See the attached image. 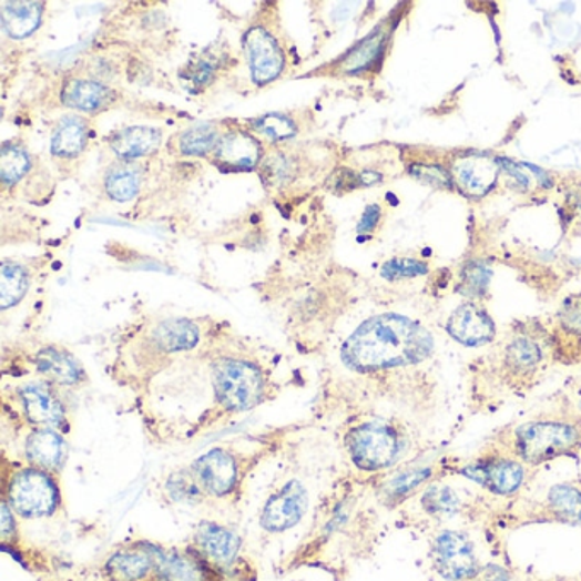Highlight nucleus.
<instances>
[{
	"label": "nucleus",
	"instance_id": "1",
	"mask_svg": "<svg viewBox=\"0 0 581 581\" xmlns=\"http://www.w3.org/2000/svg\"><path fill=\"white\" fill-rule=\"evenodd\" d=\"M434 351L430 333L409 317L383 314L358 326L342 348V360L355 371H380L427 360Z\"/></svg>",
	"mask_w": 581,
	"mask_h": 581
},
{
	"label": "nucleus",
	"instance_id": "2",
	"mask_svg": "<svg viewBox=\"0 0 581 581\" xmlns=\"http://www.w3.org/2000/svg\"><path fill=\"white\" fill-rule=\"evenodd\" d=\"M214 386L218 402L227 411L243 412L262 402L265 380L256 365L237 358H222L214 367Z\"/></svg>",
	"mask_w": 581,
	"mask_h": 581
},
{
	"label": "nucleus",
	"instance_id": "3",
	"mask_svg": "<svg viewBox=\"0 0 581 581\" xmlns=\"http://www.w3.org/2000/svg\"><path fill=\"white\" fill-rule=\"evenodd\" d=\"M580 440V428L567 421H530L517 428L513 435L517 456L529 463H541L571 452Z\"/></svg>",
	"mask_w": 581,
	"mask_h": 581
},
{
	"label": "nucleus",
	"instance_id": "4",
	"mask_svg": "<svg viewBox=\"0 0 581 581\" xmlns=\"http://www.w3.org/2000/svg\"><path fill=\"white\" fill-rule=\"evenodd\" d=\"M6 501L22 519H44L59 510L60 488L49 471L21 469L8 482Z\"/></svg>",
	"mask_w": 581,
	"mask_h": 581
},
{
	"label": "nucleus",
	"instance_id": "5",
	"mask_svg": "<svg viewBox=\"0 0 581 581\" xmlns=\"http://www.w3.org/2000/svg\"><path fill=\"white\" fill-rule=\"evenodd\" d=\"M431 570L446 581H469L485 564L469 533L444 529L434 536L428 551Z\"/></svg>",
	"mask_w": 581,
	"mask_h": 581
},
{
	"label": "nucleus",
	"instance_id": "6",
	"mask_svg": "<svg viewBox=\"0 0 581 581\" xmlns=\"http://www.w3.org/2000/svg\"><path fill=\"white\" fill-rule=\"evenodd\" d=\"M346 447L358 469L377 472L390 468L399 459L402 441L389 425L365 424L348 434Z\"/></svg>",
	"mask_w": 581,
	"mask_h": 581
},
{
	"label": "nucleus",
	"instance_id": "7",
	"mask_svg": "<svg viewBox=\"0 0 581 581\" xmlns=\"http://www.w3.org/2000/svg\"><path fill=\"white\" fill-rule=\"evenodd\" d=\"M307 507H309V495L306 488L297 479H292L266 501L259 522L268 532H285L304 519Z\"/></svg>",
	"mask_w": 581,
	"mask_h": 581
},
{
	"label": "nucleus",
	"instance_id": "8",
	"mask_svg": "<svg viewBox=\"0 0 581 581\" xmlns=\"http://www.w3.org/2000/svg\"><path fill=\"white\" fill-rule=\"evenodd\" d=\"M460 472L471 481L485 486L491 493L501 497L517 493L526 479L522 463L511 459L478 460L460 469Z\"/></svg>",
	"mask_w": 581,
	"mask_h": 581
},
{
	"label": "nucleus",
	"instance_id": "9",
	"mask_svg": "<svg viewBox=\"0 0 581 581\" xmlns=\"http://www.w3.org/2000/svg\"><path fill=\"white\" fill-rule=\"evenodd\" d=\"M19 401L30 424L67 430V409L52 387L40 383L27 384L19 390Z\"/></svg>",
	"mask_w": 581,
	"mask_h": 581
},
{
	"label": "nucleus",
	"instance_id": "10",
	"mask_svg": "<svg viewBox=\"0 0 581 581\" xmlns=\"http://www.w3.org/2000/svg\"><path fill=\"white\" fill-rule=\"evenodd\" d=\"M244 47H246L251 75L256 84H268L282 74L285 65L284 52L268 31L263 28L247 31Z\"/></svg>",
	"mask_w": 581,
	"mask_h": 581
},
{
	"label": "nucleus",
	"instance_id": "11",
	"mask_svg": "<svg viewBox=\"0 0 581 581\" xmlns=\"http://www.w3.org/2000/svg\"><path fill=\"white\" fill-rule=\"evenodd\" d=\"M193 471L202 482L205 493L212 497L224 498L236 490L239 469L231 453L222 449H214L200 457L193 463Z\"/></svg>",
	"mask_w": 581,
	"mask_h": 581
},
{
	"label": "nucleus",
	"instance_id": "12",
	"mask_svg": "<svg viewBox=\"0 0 581 581\" xmlns=\"http://www.w3.org/2000/svg\"><path fill=\"white\" fill-rule=\"evenodd\" d=\"M155 548H125L114 551L104 564L110 581H147L157 574Z\"/></svg>",
	"mask_w": 581,
	"mask_h": 581
},
{
	"label": "nucleus",
	"instance_id": "13",
	"mask_svg": "<svg viewBox=\"0 0 581 581\" xmlns=\"http://www.w3.org/2000/svg\"><path fill=\"white\" fill-rule=\"evenodd\" d=\"M447 332L456 342L466 346H481L495 336V324L485 309L475 304H463L453 310L447 323Z\"/></svg>",
	"mask_w": 581,
	"mask_h": 581
},
{
	"label": "nucleus",
	"instance_id": "14",
	"mask_svg": "<svg viewBox=\"0 0 581 581\" xmlns=\"http://www.w3.org/2000/svg\"><path fill=\"white\" fill-rule=\"evenodd\" d=\"M262 149L246 132L227 133L217 145V166L227 173H247L258 166Z\"/></svg>",
	"mask_w": 581,
	"mask_h": 581
},
{
	"label": "nucleus",
	"instance_id": "15",
	"mask_svg": "<svg viewBox=\"0 0 581 581\" xmlns=\"http://www.w3.org/2000/svg\"><path fill=\"white\" fill-rule=\"evenodd\" d=\"M24 452L34 468L59 471L69 457V446L55 428H38L28 437Z\"/></svg>",
	"mask_w": 581,
	"mask_h": 581
},
{
	"label": "nucleus",
	"instance_id": "16",
	"mask_svg": "<svg viewBox=\"0 0 581 581\" xmlns=\"http://www.w3.org/2000/svg\"><path fill=\"white\" fill-rule=\"evenodd\" d=\"M457 183L460 188L471 196H482L493 188L500 174V161L485 157V155H471L456 162L453 166Z\"/></svg>",
	"mask_w": 581,
	"mask_h": 581
},
{
	"label": "nucleus",
	"instance_id": "17",
	"mask_svg": "<svg viewBox=\"0 0 581 581\" xmlns=\"http://www.w3.org/2000/svg\"><path fill=\"white\" fill-rule=\"evenodd\" d=\"M195 541L206 560L217 564H232L239 554L241 539L232 530L218 523H202Z\"/></svg>",
	"mask_w": 581,
	"mask_h": 581
},
{
	"label": "nucleus",
	"instance_id": "18",
	"mask_svg": "<svg viewBox=\"0 0 581 581\" xmlns=\"http://www.w3.org/2000/svg\"><path fill=\"white\" fill-rule=\"evenodd\" d=\"M38 371L60 386H75L84 379V368L65 350L49 346L38 351L34 358Z\"/></svg>",
	"mask_w": 581,
	"mask_h": 581
},
{
	"label": "nucleus",
	"instance_id": "19",
	"mask_svg": "<svg viewBox=\"0 0 581 581\" xmlns=\"http://www.w3.org/2000/svg\"><path fill=\"white\" fill-rule=\"evenodd\" d=\"M157 577L164 581H208V568L190 552L157 551Z\"/></svg>",
	"mask_w": 581,
	"mask_h": 581
},
{
	"label": "nucleus",
	"instance_id": "20",
	"mask_svg": "<svg viewBox=\"0 0 581 581\" xmlns=\"http://www.w3.org/2000/svg\"><path fill=\"white\" fill-rule=\"evenodd\" d=\"M62 101L65 106L92 113L110 106L114 101V92L101 82L71 79L63 85Z\"/></svg>",
	"mask_w": 581,
	"mask_h": 581
},
{
	"label": "nucleus",
	"instance_id": "21",
	"mask_svg": "<svg viewBox=\"0 0 581 581\" xmlns=\"http://www.w3.org/2000/svg\"><path fill=\"white\" fill-rule=\"evenodd\" d=\"M2 28L14 40L31 37L40 28L43 18V4L40 2H4L2 11Z\"/></svg>",
	"mask_w": 581,
	"mask_h": 581
},
{
	"label": "nucleus",
	"instance_id": "22",
	"mask_svg": "<svg viewBox=\"0 0 581 581\" xmlns=\"http://www.w3.org/2000/svg\"><path fill=\"white\" fill-rule=\"evenodd\" d=\"M110 145L119 157H144L157 151L161 145V132L151 126H130V129L114 133Z\"/></svg>",
	"mask_w": 581,
	"mask_h": 581
},
{
	"label": "nucleus",
	"instance_id": "23",
	"mask_svg": "<svg viewBox=\"0 0 581 581\" xmlns=\"http://www.w3.org/2000/svg\"><path fill=\"white\" fill-rule=\"evenodd\" d=\"M546 519L568 526H581L580 488L570 482L552 486L546 501Z\"/></svg>",
	"mask_w": 581,
	"mask_h": 581
},
{
	"label": "nucleus",
	"instance_id": "24",
	"mask_svg": "<svg viewBox=\"0 0 581 581\" xmlns=\"http://www.w3.org/2000/svg\"><path fill=\"white\" fill-rule=\"evenodd\" d=\"M198 339V328L188 319H167L154 329L155 345L167 354L192 350Z\"/></svg>",
	"mask_w": 581,
	"mask_h": 581
},
{
	"label": "nucleus",
	"instance_id": "25",
	"mask_svg": "<svg viewBox=\"0 0 581 581\" xmlns=\"http://www.w3.org/2000/svg\"><path fill=\"white\" fill-rule=\"evenodd\" d=\"M88 141V126L78 116H65L57 126L52 139V154L59 157H75Z\"/></svg>",
	"mask_w": 581,
	"mask_h": 581
},
{
	"label": "nucleus",
	"instance_id": "26",
	"mask_svg": "<svg viewBox=\"0 0 581 581\" xmlns=\"http://www.w3.org/2000/svg\"><path fill=\"white\" fill-rule=\"evenodd\" d=\"M30 275L16 263L4 262L0 268V306L2 309L16 306L27 295Z\"/></svg>",
	"mask_w": 581,
	"mask_h": 581
},
{
	"label": "nucleus",
	"instance_id": "27",
	"mask_svg": "<svg viewBox=\"0 0 581 581\" xmlns=\"http://www.w3.org/2000/svg\"><path fill=\"white\" fill-rule=\"evenodd\" d=\"M386 33L376 31L370 37L365 38L357 49L350 55L346 57L345 71L348 74H357V72L367 71L371 63H376L379 57L383 55L384 47H386Z\"/></svg>",
	"mask_w": 581,
	"mask_h": 581
},
{
	"label": "nucleus",
	"instance_id": "28",
	"mask_svg": "<svg viewBox=\"0 0 581 581\" xmlns=\"http://www.w3.org/2000/svg\"><path fill=\"white\" fill-rule=\"evenodd\" d=\"M424 510L434 519H449L456 516L460 508V500L456 491L449 486L435 485L424 495Z\"/></svg>",
	"mask_w": 581,
	"mask_h": 581
},
{
	"label": "nucleus",
	"instance_id": "29",
	"mask_svg": "<svg viewBox=\"0 0 581 581\" xmlns=\"http://www.w3.org/2000/svg\"><path fill=\"white\" fill-rule=\"evenodd\" d=\"M218 132L211 123H200L181 135L180 149L186 155H205L217 147Z\"/></svg>",
	"mask_w": 581,
	"mask_h": 581
},
{
	"label": "nucleus",
	"instance_id": "30",
	"mask_svg": "<svg viewBox=\"0 0 581 581\" xmlns=\"http://www.w3.org/2000/svg\"><path fill=\"white\" fill-rule=\"evenodd\" d=\"M508 367L511 370L526 371L533 370L542 360V351L538 343L529 338H517L508 345L507 355H504Z\"/></svg>",
	"mask_w": 581,
	"mask_h": 581
},
{
	"label": "nucleus",
	"instance_id": "31",
	"mask_svg": "<svg viewBox=\"0 0 581 581\" xmlns=\"http://www.w3.org/2000/svg\"><path fill=\"white\" fill-rule=\"evenodd\" d=\"M430 478V468L411 469V471L399 472V475L394 476V478L387 482L384 493H386L387 500L393 501V503H399V501L405 500V498L411 497V495Z\"/></svg>",
	"mask_w": 581,
	"mask_h": 581
},
{
	"label": "nucleus",
	"instance_id": "32",
	"mask_svg": "<svg viewBox=\"0 0 581 581\" xmlns=\"http://www.w3.org/2000/svg\"><path fill=\"white\" fill-rule=\"evenodd\" d=\"M139 190H141V176L129 167H119L106 176V192L114 202H130L139 195Z\"/></svg>",
	"mask_w": 581,
	"mask_h": 581
},
{
	"label": "nucleus",
	"instance_id": "33",
	"mask_svg": "<svg viewBox=\"0 0 581 581\" xmlns=\"http://www.w3.org/2000/svg\"><path fill=\"white\" fill-rule=\"evenodd\" d=\"M167 493L174 501L180 503H196L202 500L205 490L202 482L196 478L195 471H180L171 476L166 485Z\"/></svg>",
	"mask_w": 581,
	"mask_h": 581
},
{
	"label": "nucleus",
	"instance_id": "34",
	"mask_svg": "<svg viewBox=\"0 0 581 581\" xmlns=\"http://www.w3.org/2000/svg\"><path fill=\"white\" fill-rule=\"evenodd\" d=\"M31 159L19 145H4L0 152V177L6 184H14L30 171Z\"/></svg>",
	"mask_w": 581,
	"mask_h": 581
},
{
	"label": "nucleus",
	"instance_id": "35",
	"mask_svg": "<svg viewBox=\"0 0 581 581\" xmlns=\"http://www.w3.org/2000/svg\"><path fill=\"white\" fill-rule=\"evenodd\" d=\"M490 281L491 272L485 263H469L460 276L459 292L468 297H481Z\"/></svg>",
	"mask_w": 581,
	"mask_h": 581
},
{
	"label": "nucleus",
	"instance_id": "36",
	"mask_svg": "<svg viewBox=\"0 0 581 581\" xmlns=\"http://www.w3.org/2000/svg\"><path fill=\"white\" fill-rule=\"evenodd\" d=\"M253 125L272 141H287L297 133L295 123L281 113L265 114L262 119L254 120Z\"/></svg>",
	"mask_w": 581,
	"mask_h": 581
},
{
	"label": "nucleus",
	"instance_id": "37",
	"mask_svg": "<svg viewBox=\"0 0 581 581\" xmlns=\"http://www.w3.org/2000/svg\"><path fill=\"white\" fill-rule=\"evenodd\" d=\"M428 273V266L425 263L416 262L409 258H396L387 262L380 269L383 278L389 282L406 281V278H416Z\"/></svg>",
	"mask_w": 581,
	"mask_h": 581
},
{
	"label": "nucleus",
	"instance_id": "38",
	"mask_svg": "<svg viewBox=\"0 0 581 581\" xmlns=\"http://www.w3.org/2000/svg\"><path fill=\"white\" fill-rule=\"evenodd\" d=\"M561 324L567 332L581 335V297L571 298L561 310Z\"/></svg>",
	"mask_w": 581,
	"mask_h": 581
},
{
	"label": "nucleus",
	"instance_id": "39",
	"mask_svg": "<svg viewBox=\"0 0 581 581\" xmlns=\"http://www.w3.org/2000/svg\"><path fill=\"white\" fill-rule=\"evenodd\" d=\"M412 176L418 180L425 181V183L434 184V186H450L452 180H450L449 173L446 170L437 166H415L412 167Z\"/></svg>",
	"mask_w": 581,
	"mask_h": 581
},
{
	"label": "nucleus",
	"instance_id": "40",
	"mask_svg": "<svg viewBox=\"0 0 581 581\" xmlns=\"http://www.w3.org/2000/svg\"><path fill=\"white\" fill-rule=\"evenodd\" d=\"M469 581H511V571L500 564H485Z\"/></svg>",
	"mask_w": 581,
	"mask_h": 581
},
{
	"label": "nucleus",
	"instance_id": "41",
	"mask_svg": "<svg viewBox=\"0 0 581 581\" xmlns=\"http://www.w3.org/2000/svg\"><path fill=\"white\" fill-rule=\"evenodd\" d=\"M16 538V520L12 508L9 507L8 501L2 503V539L6 544Z\"/></svg>",
	"mask_w": 581,
	"mask_h": 581
},
{
	"label": "nucleus",
	"instance_id": "42",
	"mask_svg": "<svg viewBox=\"0 0 581 581\" xmlns=\"http://www.w3.org/2000/svg\"><path fill=\"white\" fill-rule=\"evenodd\" d=\"M380 221V206H367V211L361 215L360 224H358V232H370L377 227Z\"/></svg>",
	"mask_w": 581,
	"mask_h": 581
},
{
	"label": "nucleus",
	"instance_id": "43",
	"mask_svg": "<svg viewBox=\"0 0 581 581\" xmlns=\"http://www.w3.org/2000/svg\"><path fill=\"white\" fill-rule=\"evenodd\" d=\"M358 181H360V184H364V186H370V184L379 183L380 174L368 171V173H361L360 177H358Z\"/></svg>",
	"mask_w": 581,
	"mask_h": 581
},
{
	"label": "nucleus",
	"instance_id": "44",
	"mask_svg": "<svg viewBox=\"0 0 581 581\" xmlns=\"http://www.w3.org/2000/svg\"><path fill=\"white\" fill-rule=\"evenodd\" d=\"M580 409H581V396H580Z\"/></svg>",
	"mask_w": 581,
	"mask_h": 581
}]
</instances>
